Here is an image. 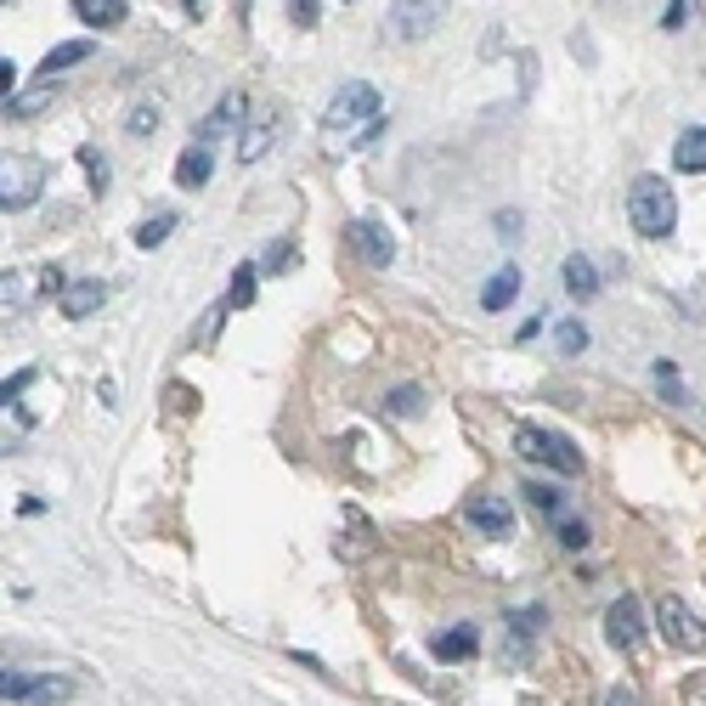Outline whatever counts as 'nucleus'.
<instances>
[{
    "label": "nucleus",
    "instance_id": "2eb2a0df",
    "mask_svg": "<svg viewBox=\"0 0 706 706\" xmlns=\"http://www.w3.org/2000/svg\"><path fill=\"white\" fill-rule=\"evenodd\" d=\"M673 164H678L684 175H706V125H695V130H684V136H678Z\"/></svg>",
    "mask_w": 706,
    "mask_h": 706
},
{
    "label": "nucleus",
    "instance_id": "423d86ee",
    "mask_svg": "<svg viewBox=\"0 0 706 706\" xmlns=\"http://www.w3.org/2000/svg\"><path fill=\"white\" fill-rule=\"evenodd\" d=\"M447 18V0H396L391 7V40L402 45H418V40H430Z\"/></svg>",
    "mask_w": 706,
    "mask_h": 706
},
{
    "label": "nucleus",
    "instance_id": "c756f323",
    "mask_svg": "<svg viewBox=\"0 0 706 706\" xmlns=\"http://www.w3.org/2000/svg\"><path fill=\"white\" fill-rule=\"evenodd\" d=\"M559 537H565V548H588V526H582V521H565Z\"/></svg>",
    "mask_w": 706,
    "mask_h": 706
},
{
    "label": "nucleus",
    "instance_id": "2f4dec72",
    "mask_svg": "<svg viewBox=\"0 0 706 706\" xmlns=\"http://www.w3.org/2000/svg\"><path fill=\"white\" fill-rule=\"evenodd\" d=\"M0 85H7V97H12V90H18V68H12V57L0 63Z\"/></svg>",
    "mask_w": 706,
    "mask_h": 706
},
{
    "label": "nucleus",
    "instance_id": "ddd939ff",
    "mask_svg": "<svg viewBox=\"0 0 706 706\" xmlns=\"http://www.w3.org/2000/svg\"><path fill=\"white\" fill-rule=\"evenodd\" d=\"M103 300H108V282L79 277V282H68V289H63V317H90Z\"/></svg>",
    "mask_w": 706,
    "mask_h": 706
},
{
    "label": "nucleus",
    "instance_id": "f03ea898",
    "mask_svg": "<svg viewBox=\"0 0 706 706\" xmlns=\"http://www.w3.org/2000/svg\"><path fill=\"white\" fill-rule=\"evenodd\" d=\"M628 221H633L639 238H673V226H678L673 186L662 175H639L633 193H628Z\"/></svg>",
    "mask_w": 706,
    "mask_h": 706
},
{
    "label": "nucleus",
    "instance_id": "a211bd4d",
    "mask_svg": "<svg viewBox=\"0 0 706 706\" xmlns=\"http://www.w3.org/2000/svg\"><path fill=\"white\" fill-rule=\"evenodd\" d=\"M565 289H571L577 300H593V295H599V271H593L588 255H571V260H565Z\"/></svg>",
    "mask_w": 706,
    "mask_h": 706
},
{
    "label": "nucleus",
    "instance_id": "5701e85b",
    "mask_svg": "<svg viewBox=\"0 0 706 706\" xmlns=\"http://www.w3.org/2000/svg\"><path fill=\"white\" fill-rule=\"evenodd\" d=\"M45 103H52V79H40L34 90H23V97H7V114H18V119H34Z\"/></svg>",
    "mask_w": 706,
    "mask_h": 706
},
{
    "label": "nucleus",
    "instance_id": "6ab92c4d",
    "mask_svg": "<svg viewBox=\"0 0 706 706\" xmlns=\"http://www.w3.org/2000/svg\"><path fill=\"white\" fill-rule=\"evenodd\" d=\"M85 57H90V45H85V40H68V45H57V52L40 57V79H57L63 68H74V63H85Z\"/></svg>",
    "mask_w": 706,
    "mask_h": 706
},
{
    "label": "nucleus",
    "instance_id": "c85d7f7f",
    "mask_svg": "<svg viewBox=\"0 0 706 706\" xmlns=\"http://www.w3.org/2000/svg\"><path fill=\"white\" fill-rule=\"evenodd\" d=\"M526 498H532L543 514H559V492H554V486H526Z\"/></svg>",
    "mask_w": 706,
    "mask_h": 706
},
{
    "label": "nucleus",
    "instance_id": "4468645a",
    "mask_svg": "<svg viewBox=\"0 0 706 706\" xmlns=\"http://www.w3.org/2000/svg\"><path fill=\"white\" fill-rule=\"evenodd\" d=\"M210 170H215V159H210V141H199V148H186V153L175 159V186H186V193H199V186L210 181Z\"/></svg>",
    "mask_w": 706,
    "mask_h": 706
},
{
    "label": "nucleus",
    "instance_id": "dca6fc26",
    "mask_svg": "<svg viewBox=\"0 0 706 706\" xmlns=\"http://www.w3.org/2000/svg\"><path fill=\"white\" fill-rule=\"evenodd\" d=\"M514 295H521V271L503 266V271H492V277H486L481 306H486V311H503V306H514Z\"/></svg>",
    "mask_w": 706,
    "mask_h": 706
},
{
    "label": "nucleus",
    "instance_id": "cd10ccee",
    "mask_svg": "<svg viewBox=\"0 0 706 706\" xmlns=\"http://www.w3.org/2000/svg\"><path fill=\"white\" fill-rule=\"evenodd\" d=\"M655 379H662V396H667V402H684V391H678V373H673V362H655Z\"/></svg>",
    "mask_w": 706,
    "mask_h": 706
},
{
    "label": "nucleus",
    "instance_id": "bb28decb",
    "mask_svg": "<svg viewBox=\"0 0 706 706\" xmlns=\"http://www.w3.org/2000/svg\"><path fill=\"white\" fill-rule=\"evenodd\" d=\"M582 345H588V328L582 322H559V351L565 356H582Z\"/></svg>",
    "mask_w": 706,
    "mask_h": 706
},
{
    "label": "nucleus",
    "instance_id": "f3484780",
    "mask_svg": "<svg viewBox=\"0 0 706 706\" xmlns=\"http://www.w3.org/2000/svg\"><path fill=\"white\" fill-rule=\"evenodd\" d=\"M74 12H79V23H90V29H119L125 23V0H74Z\"/></svg>",
    "mask_w": 706,
    "mask_h": 706
},
{
    "label": "nucleus",
    "instance_id": "a878e982",
    "mask_svg": "<svg viewBox=\"0 0 706 706\" xmlns=\"http://www.w3.org/2000/svg\"><path fill=\"white\" fill-rule=\"evenodd\" d=\"M79 159H85V170H90V193H108V159H103L97 148H79Z\"/></svg>",
    "mask_w": 706,
    "mask_h": 706
},
{
    "label": "nucleus",
    "instance_id": "7ed1b4c3",
    "mask_svg": "<svg viewBox=\"0 0 706 706\" xmlns=\"http://www.w3.org/2000/svg\"><path fill=\"white\" fill-rule=\"evenodd\" d=\"M68 695L74 684L63 673H18V667L0 673V700L7 706H63Z\"/></svg>",
    "mask_w": 706,
    "mask_h": 706
},
{
    "label": "nucleus",
    "instance_id": "f8f14e48",
    "mask_svg": "<svg viewBox=\"0 0 706 706\" xmlns=\"http://www.w3.org/2000/svg\"><path fill=\"white\" fill-rule=\"evenodd\" d=\"M475 650H481V633H475V628H447V633L430 639V655H436V662H469Z\"/></svg>",
    "mask_w": 706,
    "mask_h": 706
},
{
    "label": "nucleus",
    "instance_id": "473e14b6",
    "mask_svg": "<svg viewBox=\"0 0 706 706\" xmlns=\"http://www.w3.org/2000/svg\"><path fill=\"white\" fill-rule=\"evenodd\" d=\"M605 706H639V700H633L628 689H610V695H605Z\"/></svg>",
    "mask_w": 706,
    "mask_h": 706
},
{
    "label": "nucleus",
    "instance_id": "39448f33",
    "mask_svg": "<svg viewBox=\"0 0 706 706\" xmlns=\"http://www.w3.org/2000/svg\"><path fill=\"white\" fill-rule=\"evenodd\" d=\"M514 447H521V458H532V463H554L559 475H582V452L565 441V436H554V430H537V424H521V436H514Z\"/></svg>",
    "mask_w": 706,
    "mask_h": 706
},
{
    "label": "nucleus",
    "instance_id": "0eeeda50",
    "mask_svg": "<svg viewBox=\"0 0 706 706\" xmlns=\"http://www.w3.org/2000/svg\"><path fill=\"white\" fill-rule=\"evenodd\" d=\"M40 186H45V164L34 159H7L0 164V210H29L40 199Z\"/></svg>",
    "mask_w": 706,
    "mask_h": 706
},
{
    "label": "nucleus",
    "instance_id": "4be33fe9",
    "mask_svg": "<svg viewBox=\"0 0 706 706\" xmlns=\"http://www.w3.org/2000/svg\"><path fill=\"white\" fill-rule=\"evenodd\" d=\"M175 226H181V221H175L170 210H159L153 221H141V226H136V244H141V249H159V244L170 238V232H175Z\"/></svg>",
    "mask_w": 706,
    "mask_h": 706
},
{
    "label": "nucleus",
    "instance_id": "7c9ffc66",
    "mask_svg": "<svg viewBox=\"0 0 706 706\" xmlns=\"http://www.w3.org/2000/svg\"><path fill=\"white\" fill-rule=\"evenodd\" d=\"M289 12H295L300 29H311V23H317V0H289Z\"/></svg>",
    "mask_w": 706,
    "mask_h": 706
},
{
    "label": "nucleus",
    "instance_id": "393cba45",
    "mask_svg": "<svg viewBox=\"0 0 706 706\" xmlns=\"http://www.w3.org/2000/svg\"><path fill=\"white\" fill-rule=\"evenodd\" d=\"M249 300H255V266H238V277L226 289V306H249Z\"/></svg>",
    "mask_w": 706,
    "mask_h": 706
},
{
    "label": "nucleus",
    "instance_id": "9d476101",
    "mask_svg": "<svg viewBox=\"0 0 706 706\" xmlns=\"http://www.w3.org/2000/svg\"><path fill=\"white\" fill-rule=\"evenodd\" d=\"M238 125H244V90H226V97L199 119V141H210V148H215V141H226Z\"/></svg>",
    "mask_w": 706,
    "mask_h": 706
},
{
    "label": "nucleus",
    "instance_id": "f257e3e1",
    "mask_svg": "<svg viewBox=\"0 0 706 706\" xmlns=\"http://www.w3.org/2000/svg\"><path fill=\"white\" fill-rule=\"evenodd\" d=\"M379 119H385V97L367 79H351V85H340V97L322 108V136L334 141V148H362V141L379 130Z\"/></svg>",
    "mask_w": 706,
    "mask_h": 706
},
{
    "label": "nucleus",
    "instance_id": "aec40b11",
    "mask_svg": "<svg viewBox=\"0 0 706 706\" xmlns=\"http://www.w3.org/2000/svg\"><path fill=\"white\" fill-rule=\"evenodd\" d=\"M271 141H277V119H255V125H249V136H244V148H238V159H244V164L266 159V153H271Z\"/></svg>",
    "mask_w": 706,
    "mask_h": 706
},
{
    "label": "nucleus",
    "instance_id": "1a4fd4ad",
    "mask_svg": "<svg viewBox=\"0 0 706 706\" xmlns=\"http://www.w3.org/2000/svg\"><path fill=\"white\" fill-rule=\"evenodd\" d=\"M605 633H610V644H617V650L639 644V633H644V605H639L633 593H622L617 605L605 610Z\"/></svg>",
    "mask_w": 706,
    "mask_h": 706
},
{
    "label": "nucleus",
    "instance_id": "b1692460",
    "mask_svg": "<svg viewBox=\"0 0 706 706\" xmlns=\"http://www.w3.org/2000/svg\"><path fill=\"white\" fill-rule=\"evenodd\" d=\"M418 407H424V391H418V385H402V391L385 396V413H396V418H413Z\"/></svg>",
    "mask_w": 706,
    "mask_h": 706
},
{
    "label": "nucleus",
    "instance_id": "6e6552de",
    "mask_svg": "<svg viewBox=\"0 0 706 706\" xmlns=\"http://www.w3.org/2000/svg\"><path fill=\"white\" fill-rule=\"evenodd\" d=\"M351 244H356V255L367 260V266H391L396 260V238L373 221V215H362V221H351Z\"/></svg>",
    "mask_w": 706,
    "mask_h": 706
},
{
    "label": "nucleus",
    "instance_id": "9b49d317",
    "mask_svg": "<svg viewBox=\"0 0 706 706\" xmlns=\"http://www.w3.org/2000/svg\"><path fill=\"white\" fill-rule=\"evenodd\" d=\"M463 521L475 526V532H486V537H509L514 532V514H509L503 498H475V503L463 509Z\"/></svg>",
    "mask_w": 706,
    "mask_h": 706
},
{
    "label": "nucleus",
    "instance_id": "72a5a7b5",
    "mask_svg": "<svg viewBox=\"0 0 706 706\" xmlns=\"http://www.w3.org/2000/svg\"><path fill=\"white\" fill-rule=\"evenodd\" d=\"M181 7H186V12H199V0H181Z\"/></svg>",
    "mask_w": 706,
    "mask_h": 706
},
{
    "label": "nucleus",
    "instance_id": "20e7f679",
    "mask_svg": "<svg viewBox=\"0 0 706 706\" xmlns=\"http://www.w3.org/2000/svg\"><path fill=\"white\" fill-rule=\"evenodd\" d=\"M655 628H662V639L673 650H689V655H706V622L689 617V605L678 593H662L655 599Z\"/></svg>",
    "mask_w": 706,
    "mask_h": 706
},
{
    "label": "nucleus",
    "instance_id": "412c9836",
    "mask_svg": "<svg viewBox=\"0 0 706 706\" xmlns=\"http://www.w3.org/2000/svg\"><path fill=\"white\" fill-rule=\"evenodd\" d=\"M159 119H164V108H159L153 97H141V103L125 114V130H130V136H153V130H159Z\"/></svg>",
    "mask_w": 706,
    "mask_h": 706
}]
</instances>
